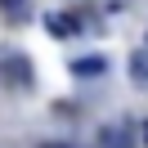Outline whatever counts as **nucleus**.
Segmentation results:
<instances>
[{
	"label": "nucleus",
	"instance_id": "1",
	"mask_svg": "<svg viewBox=\"0 0 148 148\" xmlns=\"http://www.w3.org/2000/svg\"><path fill=\"white\" fill-rule=\"evenodd\" d=\"M94 148H135V126L130 121H108L99 130V144Z\"/></svg>",
	"mask_w": 148,
	"mask_h": 148
},
{
	"label": "nucleus",
	"instance_id": "2",
	"mask_svg": "<svg viewBox=\"0 0 148 148\" xmlns=\"http://www.w3.org/2000/svg\"><path fill=\"white\" fill-rule=\"evenodd\" d=\"M67 72L81 76V81H90V76H103V72H108V58H103V54H81V58L67 63Z\"/></svg>",
	"mask_w": 148,
	"mask_h": 148
},
{
	"label": "nucleus",
	"instance_id": "3",
	"mask_svg": "<svg viewBox=\"0 0 148 148\" xmlns=\"http://www.w3.org/2000/svg\"><path fill=\"white\" fill-rule=\"evenodd\" d=\"M45 27H49V36L72 40L76 32H81V18H72V14H45Z\"/></svg>",
	"mask_w": 148,
	"mask_h": 148
},
{
	"label": "nucleus",
	"instance_id": "4",
	"mask_svg": "<svg viewBox=\"0 0 148 148\" xmlns=\"http://www.w3.org/2000/svg\"><path fill=\"white\" fill-rule=\"evenodd\" d=\"M130 72H135V85H148V49H139L130 58Z\"/></svg>",
	"mask_w": 148,
	"mask_h": 148
},
{
	"label": "nucleus",
	"instance_id": "5",
	"mask_svg": "<svg viewBox=\"0 0 148 148\" xmlns=\"http://www.w3.org/2000/svg\"><path fill=\"white\" fill-rule=\"evenodd\" d=\"M0 9H5V14H14V9H23V0H0Z\"/></svg>",
	"mask_w": 148,
	"mask_h": 148
},
{
	"label": "nucleus",
	"instance_id": "6",
	"mask_svg": "<svg viewBox=\"0 0 148 148\" xmlns=\"http://www.w3.org/2000/svg\"><path fill=\"white\" fill-rule=\"evenodd\" d=\"M40 148H76V144H63V139H49V144H40Z\"/></svg>",
	"mask_w": 148,
	"mask_h": 148
},
{
	"label": "nucleus",
	"instance_id": "7",
	"mask_svg": "<svg viewBox=\"0 0 148 148\" xmlns=\"http://www.w3.org/2000/svg\"><path fill=\"white\" fill-rule=\"evenodd\" d=\"M139 139H144V148H148V121H139Z\"/></svg>",
	"mask_w": 148,
	"mask_h": 148
}]
</instances>
